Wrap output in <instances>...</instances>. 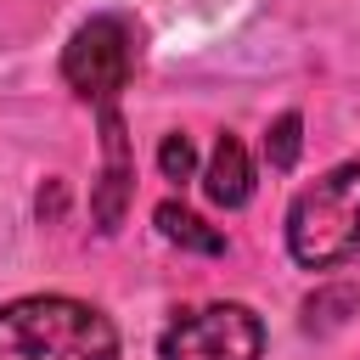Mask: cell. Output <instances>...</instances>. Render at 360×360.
<instances>
[{"label":"cell","mask_w":360,"mask_h":360,"mask_svg":"<svg viewBox=\"0 0 360 360\" xmlns=\"http://www.w3.org/2000/svg\"><path fill=\"white\" fill-rule=\"evenodd\" d=\"M135 56H141V34L124 11H96L90 22H79L62 45V84L79 96V101H118V90L129 84L135 73Z\"/></svg>","instance_id":"cell-3"},{"label":"cell","mask_w":360,"mask_h":360,"mask_svg":"<svg viewBox=\"0 0 360 360\" xmlns=\"http://www.w3.org/2000/svg\"><path fill=\"white\" fill-rule=\"evenodd\" d=\"M96 124H101V180L90 186V219L101 236H112L129 214V197H135V146H129L124 112L112 101L96 107Z\"/></svg>","instance_id":"cell-5"},{"label":"cell","mask_w":360,"mask_h":360,"mask_svg":"<svg viewBox=\"0 0 360 360\" xmlns=\"http://www.w3.org/2000/svg\"><path fill=\"white\" fill-rule=\"evenodd\" d=\"M158 236L163 242H174V248H186V253H202V259H219L225 253V236L202 219V214H191L186 202H158Z\"/></svg>","instance_id":"cell-7"},{"label":"cell","mask_w":360,"mask_h":360,"mask_svg":"<svg viewBox=\"0 0 360 360\" xmlns=\"http://www.w3.org/2000/svg\"><path fill=\"white\" fill-rule=\"evenodd\" d=\"M158 360H264V321L236 298L174 309L158 338Z\"/></svg>","instance_id":"cell-4"},{"label":"cell","mask_w":360,"mask_h":360,"mask_svg":"<svg viewBox=\"0 0 360 360\" xmlns=\"http://www.w3.org/2000/svg\"><path fill=\"white\" fill-rule=\"evenodd\" d=\"M158 169H163V180H174V186L191 180V174H197V146H191L180 129L163 135V146H158Z\"/></svg>","instance_id":"cell-10"},{"label":"cell","mask_w":360,"mask_h":360,"mask_svg":"<svg viewBox=\"0 0 360 360\" xmlns=\"http://www.w3.org/2000/svg\"><path fill=\"white\" fill-rule=\"evenodd\" d=\"M202 191H208L214 208H242L253 197V158H248V146L236 135L214 141V152L202 163Z\"/></svg>","instance_id":"cell-6"},{"label":"cell","mask_w":360,"mask_h":360,"mask_svg":"<svg viewBox=\"0 0 360 360\" xmlns=\"http://www.w3.org/2000/svg\"><path fill=\"white\" fill-rule=\"evenodd\" d=\"M298 146H304V118H298V112H281V118L264 129V163L287 174V169L298 163Z\"/></svg>","instance_id":"cell-8"},{"label":"cell","mask_w":360,"mask_h":360,"mask_svg":"<svg viewBox=\"0 0 360 360\" xmlns=\"http://www.w3.org/2000/svg\"><path fill=\"white\" fill-rule=\"evenodd\" d=\"M287 253L298 270H338L360 253V158L326 169L287 202Z\"/></svg>","instance_id":"cell-2"},{"label":"cell","mask_w":360,"mask_h":360,"mask_svg":"<svg viewBox=\"0 0 360 360\" xmlns=\"http://www.w3.org/2000/svg\"><path fill=\"white\" fill-rule=\"evenodd\" d=\"M0 360H118V326L73 292H22L0 304Z\"/></svg>","instance_id":"cell-1"},{"label":"cell","mask_w":360,"mask_h":360,"mask_svg":"<svg viewBox=\"0 0 360 360\" xmlns=\"http://www.w3.org/2000/svg\"><path fill=\"white\" fill-rule=\"evenodd\" d=\"M360 304V292L354 287H332V292H315L309 304H304V332H332V326H343L332 309H354Z\"/></svg>","instance_id":"cell-9"}]
</instances>
